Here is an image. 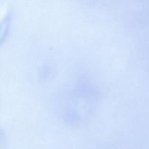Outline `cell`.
I'll use <instances>...</instances> for the list:
<instances>
[{
    "instance_id": "obj_1",
    "label": "cell",
    "mask_w": 149,
    "mask_h": 149,
    "mask_svg": "<svg viewBox=\"0 0 149 149\" xmlns=\"http://www.w3.org/2000/svg\"><path fill=\"white\" fill-rule=\"evenodd\" d=\"M10 22V11L9 7L0 3V42L5 37Z\"/></svg>"
}]
</instances>
